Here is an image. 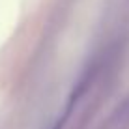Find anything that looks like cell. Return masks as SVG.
Returning <instances> with one entry per match:
<instances>
[{
	"instance_id": "6da1fadb",
	"label": "cell",
	"mask_w": 129,
	"mask_h": 129,
	"mask_svg": "<svg viewBox=\"0 0 129 129\" xmlns=\"http://www.w3.org/2000/svg\"><path fill=\"white\" fill-rule=\"evenodd\" d=\"M90 82H92V68H88V69L81 75V77H79V81L75 82V86H73V90L69 92L68 101H66V105H64V109H62V112L56 116V120L52 122V125L49 127V129H64V125L68 123V120L71 118V114H73L75 105L79 103L81 95L86 92V88H88V84H90Z\"/></svg>"
}]
</instances>
